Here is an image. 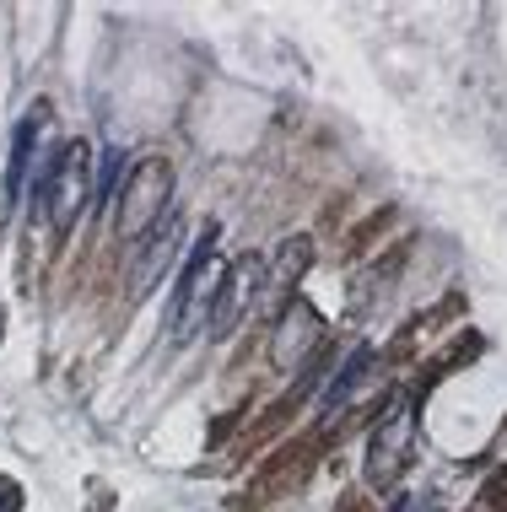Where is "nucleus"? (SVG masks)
<instances>
[{"mask_svg": "<svg viewBox=\"0 0 507 512\" xmlns=\"http://www.w3.org/2000/svg\"><path fill=\"white\" fill-rule=\"evenodd\" d=\"M173 195V168L168 157H146L141 168L125 178V195H119V216H114V232L125 243H135L146 227L162 216V205Z\"/></svg>", "mask_w": 507, "mask_h": 512, "instance_id": "nucleus-1", "label": "nucleus"}, {"mask_svg": "<svg viewBox=\"0 0 507 512\" xmlns=\"http://www.w3.org/2000/svg\"><path fill=\"white\" fill-rule=\"evenodd\" d=\"M87 189H92V151L81 141L60 146V157H54V168L44 178V205H49L54 232H71V221L87 205Z\"/></svg>", "mask_w": 507, "mask_h": 512, "instance_id": "nucleus-2", "label": "nucleus"}, {"mask_svg": "<svg viewBox=\"0 0 507 512\" xmlns=\"http://www.w3.org/2000/svg\"><path fill=\"white\" fill-rule=\"evenodd\" d=\"M216 292H222V275H216V265H211V238H205V243L195 248V259H189L184 286H178V297H173L178 335H195L200 313L211 318V302H216Z\"/></svg>", "mask_w": 507, "mask_h": 512, "instance_id": "nucleus-3", "label": "nucleus"}, {"mask_svg": "<svg viewBox=\"0 0 507 512\" xmlns=\"http://www.w3.org/2000/svg\"><path fill=\"white\" fill-rule=\"evenodd\" d=\"M259 270H265V265H259L254 254H243L238 265L222 275V292H216L211 318H205V329H211V335H227V329L238 324V313L249 308V297H254V286H259Z\"/></svg>", "mask_w": 507, "mask_h": 512, "instance_id": "nucleus-4", "label": "nucleus"}, {"mask_svg": "<svg viewBox=\"0 0 507 512\" xmlns=\"http://www.w3.org/2000/svg\"><path fill=\"white\" fill-rule=\"evenodd\" d=\"M410 405L400 399V405L389 410V421L373 432V459H367V480L373 486H383V480H394V469H400V459H405V442H410Z\"/></svg>", "mask_w": 507, "mask_h": 512, "instance_id": "nucleus-5", "label": "nucleus"}, {"mask_svg": "<svg viewBox=\"0 0 507 512\" xmlns=\"http://www.w3.org/2000/svg\"><path fill=\"white\" fill-rule=\"evenodd\" d=\"M313 340H319V313H313L308 302H292V308L281 313V329H276V345H270V356H276V367H292Z\"/></svg>", "mask_w": 507, "mask_h": 512, "instance_id": "nucleus-6", "label": "nucleus"}, {"mask_svg": "<svg viewBox=\"0 0 507 512\" xmlns=\"http://www.w3.org/2000/svg\"><path fill=\"white\" fill-rule=\"evenodd\" d=\"M33 135H38V124L27 119L17 130V146H11V162H6V200L22 195V173H27V157H33Z\"/></svg>", "mask_w": 507, "mask_h": 512, "instance_id": "nucleus-7", "label": "nucleus"}, {"mask_svg": "<svg viewBox=\"0 0 507 512\" xmlns=\"http://www.w3.org/2000/svg\"><path fill=\"white\" fill-rule=\"evenodd\" d=\"M367 362H373V345H356L351 351V362H346V372L324 389V405H340V399H351V389L362 383V372H367Z\"/></svg>", "mask_w": 507, "mask_h": 512, "instance_id": "nucleus-8", "label": "nucleus"}, {"mask_svg": "<svg viewBox=\"0 0 507 512\" xmlns=\"http://www.w3.org/2000/svg\"><path fill=\"white\" fill-rule=\"evenodd\" d=\"M0 512H22V486L0 475Z\"/></svg>", "mask_w": 507, "mask_h": 512, "instance_id": "nucleus-9", "label": "nucleus"}]
</instances>
